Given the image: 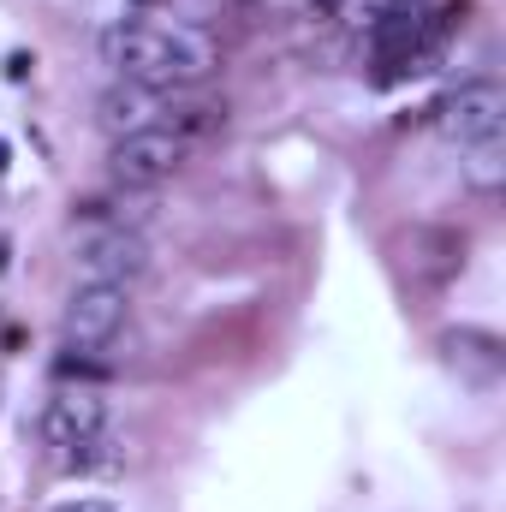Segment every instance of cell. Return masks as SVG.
Returning <instances> with one entry per match:
<instances>
[{
    "instance_id": "cell-10",
    "label": "cell",
    "mask_w": 506,
    "mask_h": 512,
    "mask_svg": "<svg viewBox=\"0 0 506 512\" xmlns=\"http://www.w3.org/2000/svg\"><path fill=\"white\" fill-rule=\"evenodd\" d=\"M465 155H471V161H465V179H471L483 197H495V191L506 185V143L489 137V143H471Z\"/></svg>"
},
{
    "instance_id": "cell-7",
    "label": "cell",
    "mask_w": 506,
    "mask_h": 512,
    "mask_svg": "<svg viewBox=\"0 0 506 512\" xmlns=\"http://www.w3.org/2000/svg\"><path fill=\"white\" fill-rule=\"evenodd\" d=\"M102 429H108V405H102L90 387L54 393V399H48V411H42V441H48V447H60V453H72L78 441H90V435H102Z\"/></svg>"
},
{
    "instance_id": "cell-9",
    "label": "cell",
    "mask_w": 506,
    "mask_h": 512,
    "mask_svg": "<svg viewBox=\"0 0 506 512\" xmlns=\"http://www.w3.org/2000/svg\"><path fill=\"white\" fill-rule=\"evenodd\" d=\"M405 268L417 274V280H453L459 268H465V233H453V227H417L411 239H405Z\"/></svg>"
},
{
    "instance_id": "cell-14",
    "label": "cell",
    "mask_w": 506,
    "mask_h": 512,
    "mask_svg": "<svg viewBox=\"0 0 506 512\" xmlns=\"http://www.w3.org/2000/svg\"><path fill=\"white\" fill-rule=\"evenodd\" d=\"M0 173H6V143H0Z\"/></svg>"
},
{
    "instance_id": "cell-2",
    "label": "cell",
    "mask_w": 506,
    "mask_h": 512,
    "mask_svg": "<svg viewBox=\"0 0 506 512\" xmlns=\"http://www.w3.org/2000/svg\"><path fill=\"white\" fill-rule=\"evenodd\" d=\"M429 126L441 131L453 149H471V143H489V137H501V126H506V96H501V84L477 78V84H459V90H447V96L429 108Z\"/></svg>"
},
{
    "instance_id": "cell-16",
    "label": "cell",
    "mask_w": 506,
    "mask_h": 512,
    "mask_svg": "<svg viewBox=\"0 0 506 512\" xmlns=\"http://www.w3.org/2000/svg\"><path fill=\"white\" fill-rule=\"evenodd\" d=\"M137 6H149V0H137Z\"/></svg>"
},
{
    "instance_id": "cell-5",
    "label": "cell",
    "mask_w": 506,
    "mask_h": 512,
    "mask_svg": "<svg viewBox=\"0 0 506 512\" xmlns=\"http://www.w3.org/2000/svg\"><path fill=\"white\" fill-rule=\"evenodd\" d=\"M78 274L96 286H126L137 274H149V245L137 227H102L78 245Z\"/></svg>"
},
{
    "instance_id": "cell-1",
    "label": "cell",
    "mask_w": 506,
    "mask_h": 512,
    "mask_svg": "<svg viewBox=\"0 0 506 512\" xmlns=\"http://www.w3.org/2000/svg\"><path fill=\"white\" fill-rule=\"evenodd\" d=\"M102 60L143 90H197L203 78H215L221 48L191 30V24H155V18H120L96 36Z\"/></svg>"
},
{
    "instance_id": "cell-12",
    "label": "cell",
    "mask_w": 506,
    "mask_h": 512,
    "mask_svg": "<svg viewBox=\"0 0 506 512\" xmlns=\"http://www.w3.org/2000/svg\"><path fill=\"white\" fill-rule=\"evenodd\" d=\"M54 512H120L114 501H96V495H78V501H60Z\"/></svg>"
},
{
    "instance_id": "cell-6",
    "label": "cell",
    "mask_w": 506,
    "mask_h": 512,
    "mask_svg": "<svg viewBox=\"0 0 506 512\" xmlns=\"http://www.w3.org/2000/svg\"><path fill=\"white\" fill-rule=\"evenodd\" d=\"M441 358L465 387H501L506 376V346L489 328H447L441 334Z\"/></svg>"
},
{
    "instance_id": "cell-15",
    "label": "cell",
    "mask_w": 506,
    "mask_h": 512,
    "mask_svg": "<svg viewBox=\"0 0 506 512\" xmlns=\"http://www.w3.org/2000/svg\"><path fill=\"white\" fill-rule=\"evenodd\" d=\"M0 268H6V245H0Z\"/></svg>"
},
{
    "instance_id": "cell-4",
    "label": "cell",
    "mask_w": 506,
    "mask_h": 512,
    "mask_svg": "<svg viewBox=\"0 0 506 512\" xmlns=\"http://www.w3.org/2000/svg\"><path fill=\"white\" fill-rule=\"evenodd\" d=\"M120 328H126V286H96V280H84V286L66 298V316H60L66 352H102V346H114Z\"/></svg>"
},
{
    "instance_id": "cell-13",
    "label": "cell",
    "mask_w": 506,
    "mask_h": 512,
    "mask_svg": "<svg viewBox=\"0 0 506 512\" xmlns=\"http://www.w3.org/2000/svg\"><path fill=\"white\" fill-rule=\"evenodd\" d=\"M30 66H36V60H30V54H12V60H6V78H24V72H30Z\"/></svg>"
},
{
    "instance_id": "cell-11",
    "label": "cell",
    "mask_w": 506,
    "mask_h": 512,
    "mask_svg": "<svg viewBox=\"0 0 506 512\" xmlns=\"http://www.w3.org/2000/svg\"><path fill=\"white\" fill-rule=\"evenodd\" d=\"M54 376H60V382H102L108 364H96V358H84V352H66V358L54 364Z\"/></svg>"
},
{
    "instance_id": "cell-3",
    "label": "cell",
    "mask_w": 506,
    "mask_h": 512,
    "mask_svg": "<svg viewBox=\"0 0 506 512\" xmlns=\"http://www.w3.org/2000/svg\"><path fill=\"white\" fill-rule=\"evenodd\" d=\"M185 137L167 126H149V131H126V137H114V149H108V173H114V185H126V191H149V185H161V179H173L179 167H185Z\"/></svg>"
},
{
    "instance_id": "cell-8",
    "label": "cell",
    "mask_w": 506,
    "mask_h": 512,
    "mask_svg": "<svg viewBox=\"0 0 506 512\" xmlns=\"http://www.w3.org/2000/svg\"><path fill=\"white\" fill-rule=\"evenodd\" d=\"M161 108H167V90H143V84H114V90H102V102H96V120H102V131L126 137V131H149V126H161Z\"/></svg>"
}]
</instances>
